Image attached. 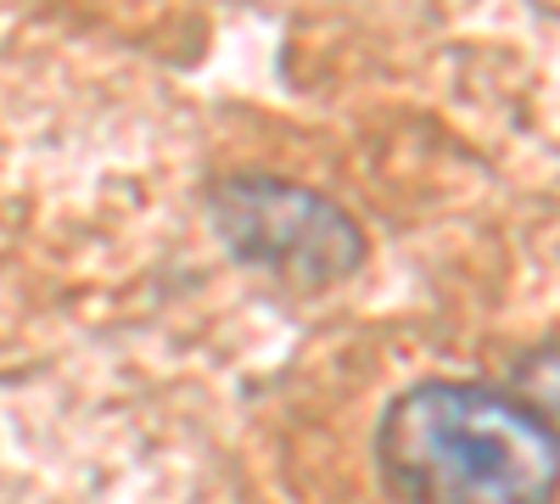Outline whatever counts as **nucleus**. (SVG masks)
<instances>
[{
  "mask_svg": "<svg viewBox=\"0 0 560 504\" xmlns=\"http://www.w3.org/2000/svg\"><path fill=\"white\" fill-rule=\"evenodd\" d=\"M376 466L404 504H549L560 443L544 409L482 382H420L387 403Z\"/></svg>",
  "mask_w": 560,
  "mask_h": 504,
  "instance_id": "obj_1",
  "label": "nucleus"
},
{
  "mask_svg": "<svg viewBox=\"0 0 560 504\" xmlns=\"http://www.w3.org/2000/svg\"><path fill=\"white\" fill-rule=\"evenodd\" d=\"M213 224L230 258L292 286H337L364 263L359 219L325 191L292 186V179L242 174L213 191Z\"/></svg>",
  "mask_w": 560,
  "mask_h": 504,
  "instance_id": "obj_2",
  "label": "nucleus"
}]
</instances>
